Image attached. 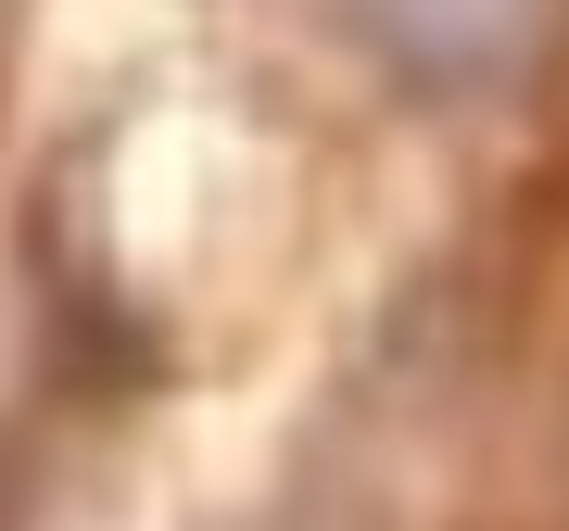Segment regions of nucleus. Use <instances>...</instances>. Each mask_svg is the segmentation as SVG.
<instances>
[{"mask_svg":"<svg viewBox=\"0 0 569 531\" xmlns=\"http://www.w3.org/2000/svg\"><path fill=\"white\" fill-rule=\"evenodd\" d=\"M557 13L569 0H342V26L418 89H493L519 63H545Z\"/></svg>","mask_w":569,"mask_h":531,"instance_id":"f257e3e1","label":"nucleus"},{"mask_svg":"<svg viewBox=\"0 0 569 531\" xmlns=\"http://www.w3.org/2000/svg\"><path fill=\"white\" fill-rule=\"evenodd\" d=\"M0 531H26V493H13V469H0Z\"/></svg>","mask_w":569,"mask_h":531,"instance_id":"f03ea898","label":"nucleus"}]
</instances>
